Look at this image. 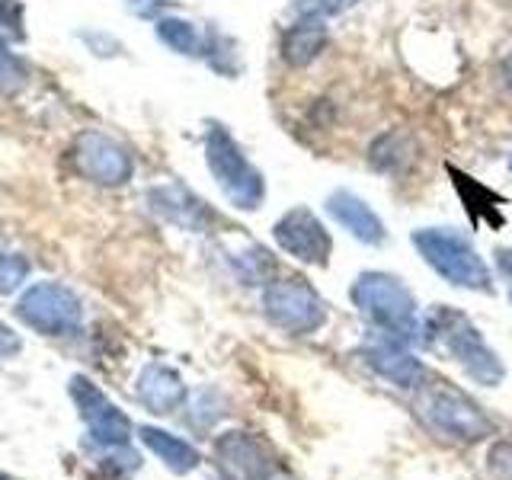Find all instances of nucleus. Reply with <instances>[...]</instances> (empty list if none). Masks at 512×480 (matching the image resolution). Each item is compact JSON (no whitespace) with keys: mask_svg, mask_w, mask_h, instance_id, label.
I'll list each match as a JSON object with an SVG mask.
<instances>
[{"mask_svg":"<svg viewBox=\"0 0 512 480\" xmlns=\"http://www.w3.org/2000/svg\"><path fill=\"white\" fill-rule=\"evenodd\" d=\"M496 269H500V276L506 282H512V250L509 247H496Z\"/></svg>","mask_w":512,"mask_h":480,"instance_id":"a878e982","label":"nucleus"},{"mask_svg":"<svg viewBox=\"0 0 512 480\" xmlns=\"http://www.w3.org/2000/svg\"><path fill=\"white\" fill-rule=\"evenodd\" d=\"M272 237H276V244L288 256H295L301 263H311V266L330 263V250H333L330 231L324 228V221H320L311 208L298 205L292 212H285L276 221V228H272Z\"/></svg>","mask_w":512,"mask_h":480,"instance_id":"1a4fd4ad","label":"nucleus"},{"mask_svg":"<svg viewBox=\"0 0 512 480\" xmlns=\"http://www.w3.org/2000/svg\"><path fill=\"white\" fill-rule=\"evenodd\" d=\"M20 314L32 330H39L45 336H64L74 333L84 324V304L61 282H39L16 304Z\"/></svg>","mask_w":512,"mask_h":480,"instance_id":"0eeeda50","label":"nucleus"},{"mask_svg":"<svg viewBox=\"0 0 512 480\" xmlns=\"http://www.w3.org/2000/svg\"><path fill=\"white\" fill-rule=\"evenodd\" d=\"M74 164L96 186H125L135 173L132 151L103 132H84L74 141Z\"/></svg>","mask_w":512,"mask_h":480,"instance_id":"6e6552de","label":"nucleus"},{"mask_svg":"<svg viewBox=\"0 0 512 480\" xmlns=\"http://www.w3.org/2000/svg\"><path fill=\"white\" fill-rule=\"evenodd\" d=\"M413 247L420 250L423 260L439 272L445 282H452L468 292H493V276L490 266L480 260L471 240L458 231L445 228H420L413 231Z\"/></svg>","mask_w":512,"mask_h":480,"instance_id":"7ed1b4c3","label":"nucleus"},{"mask_svg":"<svg viewBox=\"0 0 512 480\" xmlns=\"http://www.w3.org/2000/svg\"><path fill=\"white\" fill-rule=\"evenodd\" d=\"M362 359L375 375L388 378L397 388H416L426 378L420 359H413V352L400 340H391V336H378L375 343H368L362 349Z\"/></svg>","mask_w":512,"mask_h":480,"instance_id":"9b49d317","label":"nucleus"},{"mask_svg":"<svg viewBox=\"0 0 512 480\" xmlns=\"http://www.w3.org/2000/svg\"><path fill=\"white\" fill-rule=\"evenodd\" d=\"M509 170H512V157H509Z\"/></svg>","mask_w":512,"mask_h":480,"instance_id":"c756f323","label":"nucleus"},{"mask_svg":"<svg viewBox=\"0 0 512 480\" xmlns=\"http://www.w3.org/2000/svg\"><path fill=\"white\" fill-rule=\"evenodd\" d=\"M7 253V244H4V234H0V256H4Z\"/></svg>","mask_w":512,"mask_h":480,"instance_id":"cd10ccee","label":"nucleus"},{"mask_svg":"<svg viewBox=\"0 0 512 480\" xmlns=\"http://www.w3.org/2000/svg\"><path fill=\"white\" fill-rule=\"evenodd\" d=\"M0 480H10V477H7V474H4V471H0Z\"/></svg>","mask_w":512,"mask_h":480,"instance_id":"c85d7f7f","label":"nucleus"},{"mask_svg":"<svg viewBox=\"0 0 512 480\" xmlns=\"http://www.w3.org/2000/svg\"><path fill=\"white\" fill-rule=\"evenodd\" d=\"M205 164L212 170L218 189L228 196V202L234 208H244V212H253L260 208L266 199V183L263 173L256 170L244 148L234 141V135L224 125H212L205 135Z\"/></svg>","mask_w":512,"mask_h":480,"instance_id":"20e7f679","label":"nucleus"},{"mask_svg":"<svg viewBox=\"0 0 512 480\" xmlns=\"http://www.w3.org/2000/svg\"><path fill=\"white\" fill-rule=\"evenodd\" d=\"M23 23H26V10L20 0H0V29H7L10 36L23 39L26 36Z\"/></svg>","mask_w":512,"mask_h":480,"instance_id":"412c9836","label":"nucleus"},{"mask_svg":"<svg viewBox=\"0 0 512 480\" xmlns=\"http://www.w3.org/2000/svg\"><path fill=\"white\" fill-rule=\"evenodd\" d=\"M29 276V263L23 260V256L16 253H4L0 256V295H10L16 292Z\"/></svg>","mask_w":512,"mask_h":480,"instance_id":"aec40b11","label":"nucleus"},{"mask_svg":"<svg viewBox=\"0 0 512 480\" xmlns=\"http://www.w3.org/2000/svg\"><path fill=\"white\" fill-rule=\"evenodd\" d=\"M20 336H16L4 320H0V362H4L7 356H16V352H20Z\"/></svg>","mask_w":512,"mask_h":480,"instance_id":"5701e85b","label":"nucleus"},{"mask_svg":"<svg viewBox=\"0 0 512 480\" xmlns=\"http://www.w3.org/2000/svg\"><path fill=\"white\" fill-rule=\"evenodd\" d=\"M151 202H154V212L157 215H164L176 224H183V228L189 231H199L208 212H205V205L192 196L189 189L183 186H164V189H151Z\"/></svg>","mask_w":512,"mask_h":480,"instance_id":"dca6fc26","label":"nucleus"},{"mask_svg":"<svg viewBox=\"0 0 512 480\" xmlns=\"http://www.w3.org/2000/svg\"><path fill=\"white\" fill-rule=\"evenodd\" d=\"M218 458L244 480H285L282 471L276 468V461L263 452V445L244 436V432L224 436L218 442Z\"/></svg>","mask_w":512,"mask_h":480,"instance_id":"ddd939ff","label":"nucleus"},{"mask_svg":"<svg viewBox=\"0 0 512 480\" xmlns=\"http://www.w3.org/2000/svg\"><path fill=\"white\" fill-rule=\"evenodd\" d=\"M29 84V68L26 61L13 52V48L0 39V93L13 96Z\"/></svg>","mask_w":512,"mask_h":480,"instance_id":"6ab92c4d","label":"nucleus"},{"mask_svg":"<svg viewBox=\"0 0 512 480\" xmlns=\"http://www.w3.org/2000/svg\"><path fill=\"white\" fill-rule=\"evenodd\" d=\"M423 343L445 356L448 362H455L468 378H474L484 388H496L503 381L506 368L500 356L487 346V340L480 336V330L471 324L468 314L436 304L426 320H423Z\"/></svg>","mask_w":512,"mask_h":480,"instance_id":"f257e3e1","label":"nucleus"},{"mask_svg":"<svg viewBox=\"0 0 512 480\" xmlns=\"http://www.w3.org/2000/svg\"><path fill=\"white\" fill-rule=\"evenodd\" d=\"M327 23L320 13L301 16L298 23H292L282 36V61L288 68H308L311 61L320 58V52L327 48Z\"/></svg>","mask_w":512,"mask_h":480,"instance_id":"2eb2a0df","label":"nucleus"},{"mask_svg":"<svg viewBox=\"0 0 512 480\" xmlns=\"http://www.w3.org/2000/svg\"><path fill=\"white\" fill-rule=\"evenodd\" d=\"M359 0H314V7L320 16H336V13H346L349 7H356Z\"/></svg>","mask_w":512,"mask_h":480,"instance_id":"b1692460","label":"nucleus"},{"mask_svg":"<svg viewBox=\"0 0 512 480\" xmlns=\"http://www.w3.org/2000/svg\"><path fill=\"white\" fill-rule=\"evenodd\" d=\"M359 314L378 330V336L407 343L416 336V298L410 288L388 272H362L349 292Z\"/></svg>","mask_w":512,"mask_h":480,"instance_id":"f03ea898","label":"nucleus"},{"mask_svg":"<svg viewBox=\"0 0 512 480\" xmlns=\"http://www.w3.org/2000/svg\"><path fill=\"white\" fill-rule=\"evenodd\" d=\"M263 311L279 330L304 336L324 327L327 320V304L304 279H282L266 285L263 292Z\"/></svg>","mask_w":512,"mask_h":480,"instance_id":"423d86ee","label":"nucleus"},{"mask_svg":"<svg viewBox=\"0 0 512 480\" xmlns=\"http://www.w3.org/2000/svg\"><path fill=\"white\" fill-rule=\"evenodd\" d=\"M503 74H506V84L512 87V48H509V55L503 58Z\"/></svg>","mask_w":512,"mask_h":480,"instance_id":"bb28decb","label":"nucleus"},{"mask_svg":"<svg viewBox=\"0 0 512 480\" xmlns=\"http://www.w3.org/2000/svg\"><path fill=\"white\" fill-rule=\"evenodd\" d=\"M487 461L493 480H512V442H496Z\"/></svg>","mask_w":512,"mask_h":480,"instance_id":"4be33fe9","label":"nucleus"},{"mask_svg":"<svg viewBox=\"0 0 512 480\" xmlns=\"http://www.w3.org/2000/svg\"><path fill=\"white\" fill-rule=\"evenodd\" d=\"M327 212H330L333 221H340L352 237L362 240V244H368V247H378V244H384V237H388V231H384V221L372 212V205H368L365 199H359L356 192H349V189L330 192Z\"/></svg>","mask_w":512,"mask_h":480,"instance_id":"f8f14e48","label":"nucleus"},{"mask_svg":"<svg viewBox=\"0 0 512 480\" xmlns=\"http://www.w3.org/2000/svg\"><path fill=\"white\" fill-rule=\"evenodd\" d=\"M416 410H420L429 429H436L439 436L455 439V442H480L493 432L487 413L448 381L426 384L423 378V391H420V400H416Z\"/></svg>","mask_w":512,"mask_h":480,"instance_id":"39448f33","label":"nucleus"},{"mask_svg":"<svg viewBox=\"0 0 512 480\" xmlns=\"http://www.w3.org/2000/svg\"><path fill=\"white\" fill-rule=\"evenodd\" d=\"M135 391H138V400L151 413H173V410H180L186 400L183 378L176 375L170 365H160V362H151L141 368Z\"/></svg>","mask_w":512,"mask_h":480,"instance_id":"4468645a","label":"nucleus"},{"mask_svg":"<svg viewBox=\"0 0 512 480\" xmlns=\"http://www.w3.org/2000/svg\"><path fill=\"white\" fill-rule=\"evenodd\" d=\"M157 39L164 42L170 52L176 55H199L202 52V36L199 29L189 20H176V16H167V20H157L154 26Z\"/></svg>","mask_w":512,"mask_h":480,"instance_id":"a211bd4d","label":"nucleus"},{"mask_svg":"<svg viewBox=\"0 0 512 480\" xmlns=\"http://www.w3.org/2000/svg\"><path fill=\"white\" fill-rule=\"evenodd\" d=\"M167 0H128V10L138 13V16H157L164 10Z\"/></svg>","mask_w":512,"mask_h":480,"instance_id":"393cba45","label":"nucleus"},{"mask_svg":"<svg viewBox=\"0 0 512 480\" xmlns=\"http://www.w3.org/2000/svg\"><path fill=\"white\" fill-rule=\"evenodd\" d=\"M141 442L151 448V452L167 464L173 474H189L199 468V452L192 448L189 442H183L180 436L164 429H154V426H141Z\"/></svg>","mask_w":512,"mask_h":480,"instance_id":"f3484780","label":"nucleus"},{"mask_svg":"<svg viewBox=\"0 0 512 480\" xmlns=\"http://www.w3.org/2000/svg\"><path fill=\"white\" fill-rule=\"evenodd\" d=\"M71 397L77 400L80 416L90 429V436L103 445H125L132 439V420L112 404V400L96 388L90 378H71Z\"/></svg>","mask_w":512,"mask_h":480,"instance_id":"9d476101","label":"nucleus"}]
</instances>
